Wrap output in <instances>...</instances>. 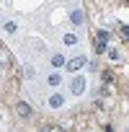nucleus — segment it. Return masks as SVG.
<instances>
[{
	"label": "nucleus",
	"mask_w": 129,
	"mask_h": 132,
	"mask_svg": "<svg viewBox=\"0 0 129 132\" xmlns=\"http://www.w3.org/2000/svg\"><path fill=\"white\" fill-rule=\"evenodd\" d=\"M88 65V57H70L67 62H64V68H67L70 73H78V70H83Z\"/></svg>",
	"instance_id": "obj_1"
},
{
	"label": "nucleus",
	"mask_w": 129,
	"mask_h": 132,
	"mask_svg": "<svg viewBox=\"0 0 129 132\" xmlns=\"http://www.w3.org/2000/svg\"><path fill=\"white\" fill-rule=\"evenodd\" d=\"M108 31H98L96 34V52H106L108 49Z\"/></svg>",
	"instance_id": "obj_2"
},
{
	"label": "nucleus",
	"mask_w": 129,
	"mask_h": 132,
	"mask_svg": "<svg viewBox=\"0 0 129 132\" xmlns=\"http://www.w3.org/2000/svg\"><path fill=\"white\" fill-rule=\"evenodd\" d=\"M70 91H72V96H80V93L85 91V78H83V75H75L72 83H70Z\"/></svg>",
	"instance_id": "obj_3"
},
{
	"label": "nucleus",
	"mask_w": 129,
	"mask_h": 132,
	"mask_svg": "<svg viewBox=\"0 0 129 132\" xmlns=\"http://www.w3.org/2000/svg\"><path fill=\"white\" fill-rule=\"evenodd\" d=\"M47 104H49V106H52V109H59V106H62V104H64V96H62V93H57V91H54V93H52V96H49V98H47Z\"/></svg>",
	"instance_id": "obj_4"
},
{
	"label": "nucleus",
	"mask_w": 129,
	"mask_h": 132,
	"mask_svg": "<svg viewBox=\"0 0 129 132\" xmlns=\"http://www.w3.org/2000/svg\"><path fill=\"white\" fill-rule=\"evenodd\" d=\"M49 62H52V68H64V62H67V57H64L62 52H54V54L49 57Z\"/></svg>",
	"instance_id": "obj_5"
},
{
	"label": "nucleus",
	"mask_w": 129,
	"mask_h": 132,
	"mask_svg": "<svg viewBox=\"0 0 129 132\" xmlns=\"http://www.w3.org/2000/svg\"><path fill=\"white\" fill-rule=\"evenodd\" d=\"M83 21H85L83 11H72V13H70V23H72V26H83Z\"/></svg>",
	"instance_id": "obj_6"
},
{
	"label": "nucleus",
	"mask_w": 129,
	"mask_h": 132,
	"mask_svg": "<svg viewBox=\"0 0 129 132\" xmlns=\"http://www.w3.org/2000/svg\"><path fill=\"white\" fill-rule=\"evenodd\" d=\"M16 111H18V117H31V106L26 101H18L16 104Z\"/></svg>",
	"instance_id": "obj_7"
},
{
	"label": "nucleus",
	"mask_w": 129,
	"mask_h": 132,
	"mask_svg": "<svg viewBox=\"0 0 129 132\" xmlns=\"http://www.w3.org/2000/svg\"><path fill=\"white\" fill-rule=\"evenodd\" d=\"M62 42H64V44H67V47H75V44L80 42V36H75L72 31H67V34H62Z\"/></svg>",
	"instance_id": "obj_8"
},
{
	"label": "nucleus",
	"mask_w": 129,
	"mask_h": 132,
	"mask_svg": "<svg viewBox=\"0 0 129 132\" xmlns=\"http://www.w3.org/2000/svg\"><path fill=\"white\" fill-rule=\"evenodd\" d=\"M47 83H49V86H52V88H57V86H59V83H62V75H59V73H52V75H49V78H47Z\"/></svg>",
	"instance_id": "obj_9"
},
{
	"label": "nucleus",
	"mask_w": 129,
	"mask_h": 132,
	"mask_svg": "<svg viewBox=\"0 0 129 132\" xmlns=\"http://www.w3.org/2000/svg\"><path fill=\"white\" fill-rule=\"evenodd\" d=\"M23 73H26V78H29V80H34V78H36V68H31V65H26Z\"/></svg>",
	"instance_id": "obj_10"
},
{
	"label": "nucleus",
	"mask_w": 129,
	"mask_h": 132,
	"mask_svg": "<svg viewBox=\"0 0 129 132\" xmlns=\"http://www.w3.org/2000/svg\"><path fill=\"white\" fill-rule=\"evenodd\" d=\"M5 31H8V34H16V31H18V23H16V21H8V23H5Z\"/></svg>",
	"instance_id": "obj_11"
},
{
	"label": "nucleus",
	"mask_w": 129,
	"mask_h": 132,
	"mask_svg": "<svg viewBox=\"0 0 129 132\" xmlns=\"http://www.w3.org/2000/svg\"><path fill=\"white\" fill-rule=\"evenodd\" d=\"M121 34H124V36L129 39V26H121Z\"/></svg>",
	"instance_id": "obj_12"
},
{
	"label": "nucleus",
	"mask_w": 129,
	"mask_h": 132,
	"mask_svg": "<svg viewBox=\"0 0 129 132\" xmlns=\"http://www.w3.org/2000/svg\"><path fill=\"white\" fill-rule=\"evenodd\" d=\"M47 132H59V129H47Z\"/></svg>",
	"instance_id": "obj_13"
}]
</instances>
